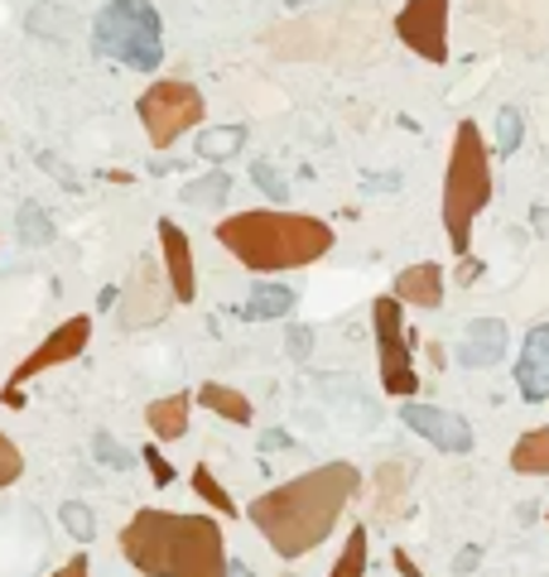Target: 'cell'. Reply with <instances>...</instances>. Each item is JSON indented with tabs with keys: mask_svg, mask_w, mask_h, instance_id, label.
<instances>
[{
	"mask_svg": "<svg viewBox=\"0 0 549 577\" xmlns=\"http://www.w3.org/2000/svg\"><path fill=\"white\" fill-rule=\"evenodd\" d=\"M361 496V472L352 462H323L313 472H299L295 482L260 490L246 505V519L260 529V539L274 548V558L295 563L313 554L318 544L338 529L342 510Z\"/></svg>",
	"mask_w": 549,
	"mask_h": 577,
	"instance_id": "obj_1",
	"label": "cell"
},
{
	"mask_svg": "<svg viewBox=\"0 0 549 577\" xmlns=\"http://www.w3.org/2000/svg\"><path fill=\"white\" fill-rule=\"evenodd\" d=\"M121 558L144 577H227V539L212 515L144 505L121 525Z\"/></svg>",
	"mask_w": 549,
	"mask_h": 577,
	"instance_id": "obj_2",
	"label": "cell"
},
{
	"mask_svg": "<svg viewBox=\"0 0 549 577\" xmlns=\"http://www.w3.org/2000/svg\"><path fill=\"white\" fill-rule=\"evenodd\" d=\"M217 245L237 260V265L256 270V274H280V270H303L318 265L332 251V226L303 212H274V207H256V212H231L217 222Z\"/></svg>",
	"mask_w": 549,
	"mask_h": 577,
	"instance_id": "obj_3",
	"label": "cell"
},
{
	"mask_svg": "<svg viewBox=\"0 0 549 577\" xmlns=\"http://www.w3.org/2000/svg\"><path fill=\"white\" fill-rule=\"evenodd\" d=\"M491 202V154L487 140L472 121H458L453 150H448V173H443V231L458 260L472 251V222Z\"/></svg>",
	"mask_w": 549,
	"mask_h": 577,
	"instance_id": "obj_4",
	"label": "cell"
},
{
	"mask_svg": "<svg viewBox=\"0 0 549 577\" xmlns=\"http://www.w3.org/2000/svg\"><path fill=\"white\" fill-rule=\"evenodd\" d=\"M92 49L136 72H159L164 63V20L150 0H101L92 20Z\"/></svg>",
	"mask_w": 549,
	"mask_h": 577,
	"instance_id": "obj_5",
	"label": "cell"
},
{
	"mask_svg": "<svg viewBox=\"0 0 549 577\" xmlns=\"http://www.w3.org/2000/svg\"><path fill=\"white\" fill-rule=\"evenodd\" d=\"M376 39L371 10H342V14H313V20H285L266 29V49L289 63L303 58H347V53H367Z\"/></svg>",
	"mask_w": 549,
	"mask_h": 577,
	"instance_id": "obj_6",
	"label": "cell"
},
{
	"mask_svg": "<svg viewBox=\"0 0 549 577\" xmlns=\"http://www.w3.org/2000/svg\"><path fill=\"white\" fill-rule=\"evenodd\" d=\"M136 115L144 125V135H150L154 150H169L179 135H188L193 125H202V115H208V101L193 82L183 78H159L140 92L136 101Z\"/></svg>",
	"mask_w": 549,
	"mask_h": 577,
	"instance_id": "obj_7",
	"label": "cell"
},
{
	"mask_svg": "<svg viewBox=\"0 0 549 577\" xmlns=\"http://www.w3.org/2000/svg\"><path fill=\"white\" fill-rule=\"evenodd\" d=\"M371 332H376V366H381V385L396 399L419 395V371L410 352V327H405V308L390 294L371 303Z\"/></svg>",
	"mask_w": 549,
	"mask_h": 577,
	"instance_id": "obj_8",
	"label": "cell"
},
{
	"mask_svg": "<svg viewBox=\"0 0 549 577\" xmlns=\"http://www.w3.org/2000/svg\"><path fill=\"white\" fill-rule=\"evenodd\" d=\"M87 342H92V317L87 313H72V317H63L49 337H43L34 352H29L20 366L10 371V381H6V409H24V385L34 381V375H43V371H53V366H63V361H72V356H82L87 352Z\"/></svg>",
	"mask_w": 549,
	"mask_h": 577,
	"instance_id": "obj_9",
	"label": "cell"
},
{
	"mask_svg": "<svg viewBox=\"0 0 549 577\" xmlns=\"http://www.w3.org/2000/svg\"><path fill=\"white\" fill-rule=\"evenodd\" d=\"M448 6L453 0H405L396 10V39L425 63H448Z\"/></svg>",
	"mask_w": 549,
	"mask_h": 577,
	"instance_id": "obj_10",
	"label": "cell"
},
{
	"mask_svg": "<svg viewBox=\"0 0 549 577\" xmlns=\"http://www.w3.org/2000/svg\"><path fill=\"white\" fill-rule=\"evenodd\" d=\"M173 308V288L159 270V260H140L130 284L121 288V308H116V323L121 327H154L164 323V313Z\"/></svg>",
	"mask_w": 549,
	"mask_h": 577,
	"instance_id": "obj_11",
	"label": "cell"
},
{
	"mask_svg": "<svg viewBox=\"0 0 549 577\" xmlns=\"http://www.w3.org/2000/svg\"><path fill=\"white\" fill-rule=\"evenodd\" d=\"M405 428L419 433L425 443H433L439 453H472V424L453 409H439V404H400Z\"/></svg>",
	"mask_w": 549,
	"mask_h": 577,
	"instance_id": "obj_12",
	"label": "cell"
},
{
	"mask_svg": "<svg viewBox=\"0 0 549 577\" xmlns=\"http://www.w3.org/2000/svg\"><path fill=\"white\" fill-rule=\"evenodd\" d=\"M159 245H164V280L173 288V303H193L198 298V265H193V241L179 222H159Z\"/></svg>",
	"mask_w": 549,
	"mask_h": 577,
	"instance_id": "obj_13",
	"label": "cell"
},
{
	"mask_svg": "<svg viewBox=\"0 0 549 577\" xmlns=\"http://www.w3.org/2000/svg\"><path fill=\"white\" fill-rule=\"evenodd\" d=\"M390 298L400 303V308H443V270L433 265V260H419V265H405L396 274V284H390Z\"/></svg>",
	"mask_w": 549,
	"mask_h": 577,
	"instance_id": "obj_14",
	"label": "cell"
},
{
	"mask_svg": "<svg viewBox=\"0 0 549 577\" xmlns=\"http://www.w3.org/2000/svg\"><path fill=\"white\" fill-rule=\"evenodd\" d=\"M516 389H520V395H526L530 404H545V399H549V323L530 327L526 346H520Z\"/></svg>",
	"mask_w": 549,
	"mask_h": 577,
	"instance_id": "obj_15",
	"label": "cell"
},
{
	"mask_svg": "<svg viewBox=\"0 0 549 577\" xmlns=\"http://www.w3.org/2000/svg\"><path fill=\"white\" fill-rule=\"evenodd\" d=\"M501 356H506V323L501 317H472L458 342V366L482 371V366H497Z\"/></svg>",
	"mask_w": 549,
	"mask_h": 577,
	"instance_id": "obj_16",
	"label": "cell"
},
{
	"mask_svg": "<svg viewBox=\"0 0 549 577\" xmlns=\"http://www.w3.org/2000/svg\"><path fill=\"white\" fill-rule=\"evenodd\" d=\"M410 476H415V467H410L405 457L381 462V467L371 472V486H376V515H381V519H400V515H410Z\"/></svg>",
	"mask_w": 549,
	"mask_h": 577,
	"instance_id": "obj_17",
	"label": "cell"
},
{
	"mask_svg": "<svg viewBox=\"0 0 549 577\" xmlns=\"http://www.w3.org/2000/svg\"><path fill=\"white\" fill-rule=\"evenodd\" d=\"M188 414H193V395L188 389H179V395H164L154 404H144V424H150V433L159 443H173L188 433Z\"/></svg>",
	"mask_w": 549,
	"mask_h": 577,
	"instance_id": "obj_18",
	"label": "cell"
},
{
	"mask_svg": "<svg viewBox=\"0 0 549 577\" xmlns=\"http://www.w3.org/2000/svg\"><path fill=\"white\" fill-rule=\"evenodd\" d=\"M193 404H202V409H208V414H217V418H227V424H251V418H256V404L246 399L241 389L222 385V381H208V385H198Z\"/></svg>",
	"mask_w": 549,
	"mask_h": 577,
	"instance_id": "obj_19",
	"label": "cell"
},
{
	"mask_svg": "<svg viewBox=\"0 0 549 577\" xmlns=\"http://www.w3.org/2000/svg\"><path fill=\"white\" fill-rule=\"evenodd\" d=\"M295 303H299L295 288H285V284H256L251 298H246V308H241V317H246V323H266V317L295 313Z\"/></svg>",
	"mask_w": 549,
	"mask_h": 577,
	"instance_id": "obj_20",
	"label": "cell"
},
{
	"mask_svg": "<svg viewBox=\"0 0 549 577\" xmlns=\"http://www.w3.org/2000/svg\"><path fill=\"white\" fill-rule=\"evenodd\" d=\"M511 472L520 476H549V428H526L511 447Z\"/></svg>",
	"mask_w": 549,
	"mask_h": 577,
	"instance_id": "obj_21",
	"label": "cell"
},
{
	"mask_svg": "<svg viewBox=\"0 0 549 577\" xmlns=\"http://www.w3.org/2000/svg\"><path fill=\"white\" fill-rule=\"evenodd\" d=\"M227 193H231V173L217 169V173H198L193 183H183L179 198L188 202V207H208V212H217V207L227 202Z\"/></svg>",
	"mask_w": 549,
	"mask_h": 577,
	"instance_id": "obj_22",
	"label": "cell"
},
{
	"mask_svg": "<svg viewBox=\"0 0 549 577\" xmlns=\"http://www.w3.org/2000/svg\"><path fill=\"white\" fill-rule=\"evenodd\" d=\"M241 144H246V130L241 125L202 130V135H198V159H208V164H227V159H237Z\"/></svg>",
	"mask_w": 549,
	"mask_h": 577,
	"instance_id": "obj_23",
	"label": "cell"
},
{
	"mask_svg": "<svg viewBox=\"0 0 549 577\" xmlns=\"http://www.w3.org/2000/svg\"><path fill=\"white\" fill-rule=\"evenodd\" d=\"M367 563H371V539H367V529H352L347 534V544H342V554L338 563H332V573L328 577H367Z\"/></svg>",
	"mask_w": 549,
	"mask_h": 577,
	"instance_id": "obj_24",
	"label": "cell"
},
{
	"mask_svg": "<svg viewBox=\"0 0 549 577\" xmlns=\"http://www.w3.org/2000/svg\"><path fill=\"white\" fill-rule=\"evenodd\" d=\"M193 490H198V496L212 505L217 515L237 519V500L227 496V486H222V482H217V476H212V467H208V462H198V467H193Z\"/></svg>",
	"mask_w": 549,
	"mask_h": 577,
	"instance_id": "obj_25",
	"label": "cell"
},
{
	"mask_svg": "<svg viewBox=\"0 0 549 577\" xmlns=\"http://www.w3.org/2000/svg\"><path fill=\"white\" fill-rule=\"evenodd\" d=\"M14 226H20L24 245H49L53 241V222H49V212H43L39 202H24V207L14 212Z\"/></svg>",
	"mask_w": 549,
	"mask_h": 577,
	"instance_id": "obj_26",
	"label": "cell"
},
{
	"mask_svg": "<svg viewBox=\"0 0 549 577\" xmlns=\"http://www.w3.org/2000/svg\"><path fill=\"white\" fill-rule=\"evenodd\" d=\"M58 519H63V529H68L78 544H92V539H97V519H92V510H87V505L68 500L63 510H58Z\"/></svg>",
	"mask_w": 549,
	"mask_h": 577,
	"instance_id": "obj_27",
	"label": "cell"
},
{
	"mask_svg": "<svg viewBox=\"0 0 549 577\" xmlns=\"http://www.w3.org/2000/svg\"><path fill=\"white\" fill-rule=\"evenodd\" d=\"M520 140H526V121H520V111L516 107H501L497 111V150L501 154H516Z\"/></svg>",
	"mask_w": 549,
	"mask_h": 577,
	"instance_id": "obj_28",
	"label": "cell"
},
{
	"mask_svg": "<svg viewBox=\"0 0 549 577\" xmlns=\"http://www.w3.org/2000/svg\"><path fill=\"white\" fill-rule=\"evenodd\" d=\"M251 179H256V188H260V193H266V198H274V202H289V179H285V173L270 164V159H256V164H251Z\"/></svg>",
	"mask_w": 549,
	"mask_h": 577,
	"instance_id": "obj_29",
	"label": "cell"
},
{
	"mask_svg": "<svg viewBox=\"0 0 549 577\" xmlns=\"http://www.w3.org/2000/svg\"><path fill=\"white\" fill-rule=\"evenodd\" d=\"M20 476H24V453H20V443L0 433V490L14 486Z\"/></svg>",
	"mask_w": 549,
	"mask_h": 577,
	"instance_id": "obj_30",
	"label": "cell"
},
{
	"mask_svg": "<svg viewBox=\"0 0 549 577\" xmlns=\"http://www.w3.org/2000/svg\"><path fill=\"white\" fill-rule=\"evenodd\" d=\"M92 457L101 462V467H111V472H126L130 462H136V457H130L121 443L111 438V433H97V438H92Z\"/></svg>",
	"mask_w": 549,
	"mask_h": 577,
	"instance_id": "obj_31",
	"label": "cell"
},
{
	"mask_svg": "<svg viewBox=\"0 0 549 577\" xmlns=\"http://www.w3.org/2000/svg\"><path fill=\"white\" fill-rule=\"evenodd\" d=\"M285 346H289V356H295V361H303V356L313 352V327H289L285 332Z\"/></svg>",
	"mask_w": 549,
	"mask_h": 577,
	"instance_id": "obj_32",
	"label": "cell"
},
{
	"mask_svg": "<svg viewBox=\"0 0 549 577\" xmlns=\"http://www.w3.org/2000/svg\"><path fill=\"white\" fill-rule=\"evenodd\" d=\"M140 462H144V467H150L154 486H169V482H173V467H169L164 457H159V447H144V453H140Z\"/></svg>",
	"mask_w": 549,
	"mask_h": 577,
	"instance_id": "obj_33",
	"label": "cell"
},
{
	"mask_svg": "<svg viewBox=\"0 0 549 577\" xmlns=\"http://www.w3.org/2000/svg\"><path fill=\"white\" fill-rule=\"evenodd\" d=\"M39 164H43V169H53V179L63 183V188H82V183H78V179H72V173L63 169V159H58V154H39Z\"/></svg>",
	"mask_w": 549,
	"mask_h": 577,
	"instance_id": "obj_34",
	"label": "cell"
},
{
	"mask_svg": "<svg viewBox=\"0 0 549 577\" xmlns=\"http://www.w3.org/2000/svg\"><path fill=\"white\" fill-rule=\"evenodd\" d=\"M477 563H482V548H472V544H468V548H458V558H453V573H458V577H468V573L477 568Z\"/></svg>",
	"mask_w": 549,
	"mask_h": 577,
	"instance_id": "obj_35",
	"label": "cell"
},
{
	"mask_svg": "<svg viewBox=\"0 0 549 577\" xmlns=\"http://www.w3.org/2000/svg\"><path fill=\"white\" fill-rule=\"evenodd\" d=\"M53 577H92V563H87V558L78 554V558H68V563H63V568H58Z\"/></svg>",
	"mask_w": 549,
	"mask_h": 577,
	"instance_id": "obj_36",
	"label": "cell"
},
{
	"mask_svg": "<svg viewBox=\"0 0 549 577\" xmlns=\"http://www.w3.org/2000/svg\"><path fill=\"white\" fill-rule=\"evenodd\" d=\"M477 274H482V260H472V255H462L458 260V284H472Z\"/></svg>",
	"mask_w": 549,
	"mask_h": 577,
	"instance_id": "obj_37",
	"label": "cell"
},
{
	"mask_svg": "<svg viewBox=\"0 0 549 577\" xmlns=\"http://www.w3.org/2000/svg\"><path fill=\"white\" fill-rule=\"evenodd\" d=\"M390 563H396V573H400V577H419V568L410 563V554H405V548H396V554H390Z\"/></svg>",
	"mask_w": 549,
	"mask_h": 577,
	"instance_id": "obj_38",
	"label": "cell"
},
{
	"mask_svg": "<svg viewBox=\"0 0 549 577\" xmlns=\"http://www.w3.org/2000/svg\"><path fill=\"white\" fill-rule=\"evenodd\" d=\"M260 447H295V443H289V433H285V428H270L266 438H260Z\"/></svg>",
	"mask_w": 549,
	"mask_h": 577,
	"instance_id": "obj_39",
	"label": "cell"
},
{
	"mask_svg": "<svg viewBox=\"0 0 549 577\" xmlns=\"http://www.w3.org/2000/svg\"><path fill=\"white\" fill-rule=\"evenodd\" d=\"M535 216H530V222H535V231H549V207H530Z\"/></svg>",
	"mask_w": 549,
	"mask_h": 577,
	"instance_id": "obj_40",
	"label": "cell"
},
{
	"mask_svg": "<svg viewBox=\"0 0 549 577\" xmlns=\"http://www.w3.org/2000/svg\"><path fill=\"white\" fill-rule=\"evenodd\" d=\"M429 366H443V342H429Z\"/></svg>",
	"mask_w": 549,
	"mask_h": 577,
	"instance_id": "obj_41",
	"label": "cell"
},
{
	"mask_svg": "<svg viewBox=\"0 0 549 577\" xmlns=\"http://www.w3.org/2000/svg\"><path fill=\"white\" fill-rule=\"evenodd\" d=\"M227 577H251V568H246V563H231Z\"/></svg>",
	"mask_w": 549,
	"mask_h": 577,
	"instance_id": "obj_42",
	"label": "cell"
},
{
	"mask_svg": "<svg viewBox=\"0 0 549 577\" xmlns=\"http://www.w3.org/2000/svg\"><path fill=\"white\" fill-rule=\"evenodd\" d=\"M285 6H295V10H299V6H318V0H285Z\"/></svg>",
	"mask_w": 549,
	"mask_h": 577,
	"instance_id": "obj_43",
	"label": "cell"
},
{
	"mask_svg": "<svg viewBox=\"0 0 549 577\" xmlns=\"http://www.w3.org/2000/svg\"><path fill=\"white\" fill-rule=\"evenodd\" d=\"M545 519H549V510H545Z\"/></svg>",
	"mask_w": 549,
	"mask_h": 577,
	"instance_id": "obj_44",
	"label": "cell"
}]
</instances>
